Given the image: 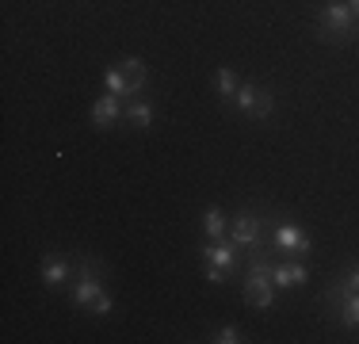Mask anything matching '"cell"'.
Here are the masks:
<instances>
[{
  "instance_id": "1",
  "label": "cell",
  "mask_w": 359,
  "mask_h": 344,
  "mask_svg": "<svg viewBox=\"0 0 359 344\" xmlns=\"http://www.w3.org/2000/svg\"><path fill=\"white\" fill-rule=\"evenodd\" d=\"M245 298L256 310L276 306V283H271V256L268 249H249V268H245Z\"/></svg>"
},
{
  "instance_id": "2",
  "label": "cell",
  "mask_w": 359,
  "mask_h": 344,
  "mask_svg": "<svg viewBox=\"0 0 359 344\" xmlns=\"http://www.w3.org/2000/svg\"><path fill=\"white\" fill-rule=\"evenodd\" d=\"M199 256H203V268H207V279L210 283H226V275L233 272V264H237V245L229 237L203 241Z\"/></svg>"
},
{
  "instance_id": "3",
  "label": "cell",
  "mask_w": 359,
  "mask_h": 344,
  "mask_svg": "<svg viewBox=\"0 0 359 344\" xmlns=\"http://www.w3.org/2000/svg\"><path fill=\"white\" fill-rule=\"evenodd\" d=\"M318 23H321V39L344 42V39H352V31H355V12L348 8V0H332V4L321 8Z\"/></svg>"
},
{
  "instance_id": "4",
  "label": "cell",
  "mask_w": 359,
  "mask_h": 344,
  "mask_svg": "<svg viewBox=\"0 0 359 344\" xmlns=\"http://www.w3.org/2000/svg\"><path fill=\"white\" fill-rule=\"evenodd\" d=\"M271 253H279V256H306L313 249V241L310 234H306L302 226H294V222H279L276 230H271Z\"/></svg>"
},
{
  "instance_id": "5",
  "label": "cell",
  "mask_w": 359,
  "mask_h": 344,
  "mask_svg": "<svg viewBox=\"0 0 359 344\" xmlns=\"http://www.w3.org/2000/svg\"><path fill=\"white\" fill-rule=\"evenodd\" d=\"M100 272H104V264H100V260H84L81 279L73 283V306L92 310V303H96V298L104 295V283H100Z\"/></svg>"
},
{
  "instance_id": "6",
  "label": "cell",
  "mask_w": 359,
  "mask_h": 344,
  "mask_svg": "<svg viewBox=\"0 0 359 344\" xmlns=\"http://www.w3.org/2000/svg\"><path fill=\"white\" fill-rule=\"evenodd\" d=\"M229 241L237 249H260L264 245V218L256 211H241L229 226Z\"/></svg>"
},
{
  "instance_id": "7",
  "label": "cell",
  "mask_w": 359,
  "mask_h": 344,
  "mask_svg": "<svg viewBox=\"0 0 359 344\" xmlns=\"http://www.w3.org/2000/svg\"><path fill=\"white\" fill-rule=\"evenodd\" d=\"M306 279H310V272H306V264L298 260V256H287V260H271V283H276V291L302 287Z\"/></svg>"
},
{
  "instance_id": "8",
  "label": "cell",
  "mask_w": 359,
  "mask_h": 344,
  "mask_svg": "<svg viewBox=\"0 0 359 344\" xmlns=\"http://www.w3.org/2000/svg\"><path fill=\"white\" fill-rule=\"evenodd\" d=\"M123 111H126V103L123 96H115V92H107V96H100L96 103H92V126H111V123H118L123 119Z\"/></svg>"
},
{
  "instance_id": "9",
  "label": "cell",
  "mask_w": 359,
  "mask_h": 344,
  "mask_svg": "<svg viewBox=\"0 0 359 344\" xmlns=\"http://www.w3.org/2000/svg\"><path fill=\"white\" fill-rule=\"evenodd\" d=\"M271 115H276V96H271L268 88H260V84H256V96L249 103V111H245V119H252V123H268Z\"/></svg>"
},
{
  "instance_id": "10",
  "label": "cell",
  "mask_w": 359,
  "mask_h": 344,
  "mask_svg": "<svg viewBox=\"0 0 359 344\" xmlns=\"http://www.w3.org/2000/svg\"><path fill=\"white\" fill-rule=\"evenodd\" d=\"M42 283H46V287L69 283V260H65V256H46V260H42Z\"/></svg>"
},
{
  "instance_id": "11",
  "label": "cell",
  "mask_w": 359,
  "mask_h": 344,
  "mask_svg": "<svg viewBox=\"0 0 359 344\" xmlns=\"http://www.w3.org/2000/svg\"><path fill=\"white\" fill-rule=\"evenodd\" d=\"M123 119H126L130 126H138V131H149V126H153V103H149V100H138V96H134L130 103H126Z\"/></svg>"
},
{
  "instance_id": "12",
  "label": "cell",
  "mask_w": 359,
  "mask_h": 344,
  "mask_svg": "<svg viewBox=\"0 0 359 344\" xmlns=\"http://www.w3.org/2000/svg\"><path fill=\"white\" fill-rule=\"evenodd\" d=\"M123 73H126V84H130V100L138 96L145 88V81H149V69H145L142 58H123Z\"/></svg>"
},
{
  "instance_id": "13",
  "label": "cell",
  "mask_w": 359,
  "mask_h": 344,
  "mask_svg": "<svg viewBox=\"0 0 359 344\" xmlns=\"http://www.w3.org/2000/svg\"><path fill=\"white\" fill-rule=\"evenodd\" d=\"M215 88H218V100L222 103H233L237 100V88H241V81H237V73L233 69H215Z\"/></svg>"
},
{
  "instance_id": "14",
  "label": "cell",
  "mask_w": 359,
  "mask_h": 344,
  "mask_svg": "<svg viewBox=\"0 0 359 344\" xmlns=\"http://www.w3.org/2000/svg\"><path fill=\"white\" fill-rule=\"evenodd\" d=\"M203 234H207V241L226 237V214H222L218 206H207V211H203Z\"/></svg>"
},
{
  "instance_id": "15",
  "label": "cell",
  "mask_w": 359,
  "mask_h": 344,
  "mask_svg": "<svg viewBox=\"0 0 359 344\" xmlns=\"http://www.w3.org/2000/svg\"><path fill=\"white\" fill-rule=\"evenodd\" d=\"M104 84H107V92H115V96H123V100H130V84H126V73H123V65H111L107 73H104Z\"/></svg>"
},
{
  "instance_id": "16",
  "label": "cell",
  "mask_w": 359,
  "mask_h": 344,
  "mask_svg": "<svg viewBox=\"0 0 359 344\" xmlns=\"http://www.w3.org/2000/svg\"><path fill=\"white\" fill-rule=\"evenodd\" d=\"M337 317H340V325H348V329H359V295H348L344 303L337 306Z\"/></svg>"
},
{
  "instance_id": "17",
  "label": "cell",
  "mask_w": 359,
  "mask_h": 344,
  "mask_svg": "<svg viewBox=\"0 0 359 344\" xmlns=\"http://www.w3.org/2000/svg\"><path fill=\"white\" fill-rule=\"evenodd\" d=\"M215 340H218V344H241L245 337H241V329H237V325H222Z\"/></svg>"
},
{
  "instance_id": "18",
  "label": "cell",
  "mask_w": 359,
  "mask_h": 344,
  "mask_svg": "<svg viewBox=\"0 0 359 344\" xmlns=\"http://www.w3.org/2000/svg\"><path fill=\"white\" fill-rule=\"evenodd\" d=\"M111 310H115V303H111V295L104 291V295H100L96 303H92V310H88V314H100V317H104V314H111Z\"/></svg>"
},
{
  "instance_id": "19",
  "label": "cell",
  "mask_w": 359,
  "mask_h": 344,
  "mask_svg": "<svg viewBox=\"0 0 359 344\" xmlns=\"http://www.w3.org/2000/svg\"><path fill=\"white\" fill-rule=\"evenodd\" d=\"M340 283H344V287L352 291V295H359V264H352V268L344 272V279H340Z\"/></svg>"
},
{
  "instance_id": "20",
  "label": "cell",
  "mask_w": 359,
  "mask_h": 344,
  "mask_svg": "<svg viewBox=\"0 0 359 344\" xmlns=\"http://www.w3.org/2000/svg\"><path fill=\"white\" fill-rule=\"evenodd\" d=\"M348 8L355 12V20H359V0H348Z\"/></svg>"
}]
</instances>
